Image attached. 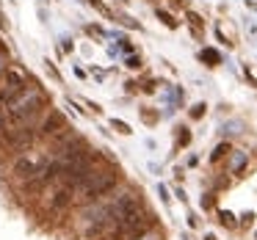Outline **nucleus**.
<instances>
[{"label":"nucleus","instance_id":"9d476101","mask_svg":"<svg viewBox=\"0 0 257 240\" xmlns=\"http://www.w3.org/2000/svg\"><path fill=\"white\" fill-rule=\"evenodd\" d=\"M158 17H161V20H163V23H166V25H169V28H174V25H177V23H174V20H172V17H169V14H166V12H158Z\"/></svg>","mask_w":257,"mask_h":240},{"label":"nucleus","instance_id":"dca6fc26","mask_svg":"<svg viewBox=\"0 0 257 240\" xmlns=\"http://www.w3.org/2000/svg\"><path fill=\"white\" fill-rule=\"evenodd\" d=\"M205 240H216V237H213V234H207V237H205Z\"/></svg>","mask_w":257,"mask_h":240},{"label":"nucleus","instance_id":"2eb2a0df","mask_svg":"<svg viewBox=\"0 0 257 240\" xmlns=\"http://www.w3.org/2000/svg\"><path fill=\"white\" fill-rule=\"evenodd\" d=\"M158 193H161V199L169 204V193H166V188H163V185H158Z\"/></svg>","mask_w":257,"mask_h":240},{"label":"nucleus","instance_id":"9b49d317","mask_svg":"<svg viewBox=\"0 0 257 240\" xmlns=\"http://www.w3.org/2000/svg\"><path fill=\"white\" fill-rule=\"evenodd\" d=\"M202 113H205V102H199V105H194V111H191V116H194V119H199Z\"/></svg>","mask_w":257,"mask_h":240},{"label":"nucleus","instance_id":"39448f33","mask_svg":"<svg viewBox=\"0 0 257 240\" xmlns=\"http://www.w3.org/2000/svg\"><path fill=\"white\" fill-rule=\"evenodd\" d=\"M72 201H75V190L58 182L56 188L50 190V196H47V210L56 212V215H58V212L69 210V207H72Z\"/></svg>","mask_w":257,"mask_h":240},{"label":"nucleus","instance_id":"f257e3e1","mask_svg":"<svg viewBox=\"0 0 257 240\" xmlns=\"http://www.w3.org/2000/svg\"><path fill=\"white\" fill-rule=\"evenodd\" d=\"M6 111V122L9 127H20V124H31V122H39L47 111V94L39 89H28L17 102H12Z\"/></svg>","mask_w":257,"mask_h":240},{"label":"nucleus","instance_id":"f03ea898","mask_svg":"<svg viewBox=\"0 0 257 240\" xmlns=\"http://www.w3.org/2000/svg\"><path fill=\"white\" fill-rule=\"evenodd\" d=\"M116 185H119V171L116 168H97V171L91 174V179L78 190V193H80V199H83L86 204H97V201H102L108 193H113Z\"/></svg>","mask_w":257,"mask_h":240},{"label":"nucleus","instance_id":"4468645a","mask_svg":"<svg viewBox=\"0 0 257 240\" xmlns=\"http://www.w3.org/2000/svg\"><path fill=\"white\" fill-rule=\"evenodd\" d=\"M127 67L139 69V67H141V58H136V56H133V58H127Z\"/></svg>","mask_w":257,"mask_h":240},{"label":"nucleus","instance_id":"ddd939ff","mask_svg":"<svg viewBox=\"0 0 257 240\" xmlns=\"http://www.w3.org/2000/svg\"><path fill=\"white\" fill-rule=\"evenodd\" d=\"M202 58H207V61H218V56L213 50H205V53H202Z\"/></svg>","mask_w":257,"mask_h":240},{"label":"nucleus","instance_id":"6e6552de","mask_svg":"<svg viewBox=\"0 0 257 240\" xmlns=\"http://www.w3.org/2000/svg\"><path fill=\"white\" fill-rule=\"evenodd\" d=\"M246 166V155H235L232 157V171H240Z\"/></svg>","mask_w":257,"mask_h":240},{"label":"nucleus","instance_id":"f8f14e48","mask_svg":"<svg viewBox=\"0 0 257 240\" xmlns=\"http://www.w3.org/2000/svg\"><path fill=\"white\" fill-rule=\"evenodd\" d=\"M9 127V122H6V111H3V108H0V133H3V130Z\"/></svg>","mask_w":257,"mask_h":240},{"label":"nucleus","instance_id":"20e7f679","mask_svg":"<svg viewBox=\"0 0 257 240\" xmlns=\"http://www.w3.org/2000/svg\"><path fill=\"white\" fill-rule=\"evenodd\" d=\"M64 130H69L67 119L58 111H45V116L39 119V141H53L56 135H61Z\"/></svg>","mask_w":257,"mask_h":240},{"label":"nucleus","instance_id":"7ed1b4c3","mask_svg":"<svg viewBox=\"0 0 257 240\" xmlns=\"http://www.w3.org/2000/svg\"><path fill=\"white\" fill-rule=\"evenodd\" d=\"M50 163V152H45L42 157H34V155H20L17 160L12 163V177L17 179L20 185H28L39 177V171Z\"/></svg>","mask_w":257,"mask_h":240},{"label":"nucleus","instance_id":"423d86ee","mask_svg":"<svg viewBox=\"0 0 257 240\" xmlns=\"http://www.w3.org/2000/svg\"><path fill=\"white\" fill-rule=\"evenodd\" d=\"M111 127H116L122 135H130V124H124L122 119H111Z\"/></svg>","mask_w":257,"mask_h":240},{"label":"nucleus","instance_id":"1a4fd4ad","mask_svg":"<svg viewBox=\"0 0 257 240\" xmlns=\"http://www.w3.org/2000/svg\"><path fill=\"white\" fill-rule=\"evenodd\" d=\"M221 223H224V226H232V212H227V210H221Z\"/></svg>","mask_w":257,"mask_h":240},{"label":"nucleus","instance_id":"0eeeda50","mask_svg":"<svg viewBox=\"0 0 257 240\" xmlns=\"http://www.w3.org/2000/svg\"><path fill=\"white\" fill-rule=\"evenodd\" d=\"M227 152H229V144H218L216 149H213V160H221V157L227 155Z\"/></svg>","mask_w":257,"mask_h":240}]
</instances>
